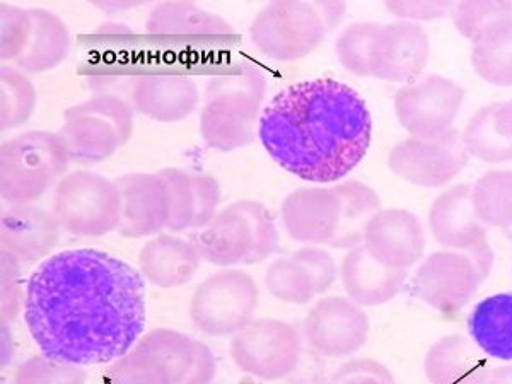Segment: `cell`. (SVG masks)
Masks as SVG:
<instances>
[{
    "mask_svg": "<svg viewBox=\"0 0 512 384\" xmlns=\"http://www.w3.org/2000/svg\"><path fill=\"white\" fill-rule=\"evenodd\" d=\"M431 57V41L419 24H381L371 52V77L410 84L417 81Z\"/></svg>",
    "mask_w": 512,
    "mask_h": 384,
    "instance_id": "cell-15",
    "label": "cell"
},
{
    "mask_svg": "<svg viewBox=\"0 0 512 384\" xmlns=\"http://www.w3.org/2000/svg\"><path fill=\"white\" fill-rule=\"evenodd\" d=\"M193 192H195V219L192 229L200 231L214 221L219 214L221 187L214 176L204 173H192Z\"/></svg>",
    "mask_w": 512,
    "mask_h": 384,
    "instance_id": "cell-43",
    "label": "cell"
},
{
    "mask_svg": "<svg viewBox=\"0 0 512 384\" xmlns=\"http://www.w3.org/2000/svg\"><path fill=\"white\" fill-rule=\"evenodd\" d=\"M485 384H512V364L492 369Z\"/></svg>",
    "mask_w": 512,
    "mask_h": 384,
    "instance_id": "cell-50",
    "label": "cell"
},
{
    "mask_svg": "<svg viewBox=\"0 0 512 384\" xmlns=\"http://www.w3.org/2000/svg\"><path fill=\"white\" fill-rule=\"evenodd\" d=\"M0 125L11 130L30 120L36 106L35 86L16 67L0 69Z\"/></svg>",
    "mask_w": 512,
    "mask_h": 384,
    "instance_id": "cell-33",
    "label": "cell"
},
{
    "mask_svg": "<svg viewBox=\"0 0 512 384\" xmlns=\"http://www.w3.org/2000/svg\"><path fill=\"white\" fill-rule=\"evenodd\" d=\"M303 342L286 321H251L231 340V357L239 371L263 381L289 378L303 355Z\"/></svg>",
    "mask_w": 512,
    "mask_h": 384,
    "instance_id": "cell-11",
    "label": "cell"
},
{
    "mask_svg": "<svg viewBox=\"0 0 512 384\" xmlns=\"http://www.w3.org/2000/svg\"><path fill=\"white\" fill-rule=\"evenodd\" d=\"M267 291L282 303L308 304L318 296L315 282L306 268L294 258H284L270 263L265 274Z\"/></svg>",
    "mask_w": 512,
    "mask_h": 384,
    "instance_id": "cell-34",
    "label": "cell"
},
{
    "mask_svg": "<svg viewBox=\"0 0 512 384\" xmlns=\"http://www.w3.org/2000/svg\"><path fill=\"white\" fill-rule=\"evenodd\" d=\"M135 38H137V35H135L132 26L123 23H115V21L101 24V26L96 28L93 35H91V40H93L94 43H99V45H125L128 41L132 43Z\"/></svg>",
    "mask_w": 512,
    "mask_h": 384,
    "instance_id": "cell-49",
    "label": "cell"
},
{
    "mask_svg": "<svg viewBox=\"0 0 512 384\" xmlns=\"http://www.w3.org/2000/svg\"><path fill=\"white\" fill-rule=\"evenodd\" d=\"M504 234H506V238L512 243V227H509L507 231H504Z\"/></svg>",
    "mask_w": 512,
    "mask_h": 384,
    "instance_id": "cell-52",
    "label": "cell"
},
{
    "mask_svg": "<svg viewBox=\"0 0 512 384\" xmlns=\"http://www.w3.org/2000/svg\"><path fill=\"white\" fill-rule=\"evenodd\" d=\"M340 198V227L332 248L355 250L364 245L369 222L381 210V198L362 181H342L333 185Z\"/></svg>",
    "mask_w": 512,
    "mask_h": 384,
    "instance_id": "cell-29",
    "label": "cell"
},
{
    "mask_svg": "<svg viewBox=\"0 0 512 384\" xmlns=\"http://www.w3.org/2000/svg\"><path fill=\"white\" fill-rule=\"evenodd\" d=\"M202 263V255L192 239L175 234H158L139 253L142 279L161 289L188 284Z\"/></svg>",
    "mask_w": 512,
    "mask_h": 384,
    "instance_id": "cell-24",
    "label": "cell"
},
{
    "mask_svg": "<svg viewBox=\"0 0 512 384\" xmlns=\"http://www.w3.org/2000/svg\"><path fill=\"white\" fill-rule=\"evenodd\" d=\"M69 152L59 134L26 132L0 149V192L7 204L30 205L64 178Z\"/></svg>",
    "mask_w": 512,
    "mask_h": 384,
    "instance_id": "cell-6",
    "label": "cell"
},
{
    "mask_svg": "<svg viewBox=\"0 0 512 384\" xmlns=\"http://www.w3.org/2000/svg\"><path fill=\"white\" fill-rule=\"evenodd\" d=\"M24 321L41 354L82 367L111 364L144 335V279L106 251H60L31 274Z\"/></svg>",
    "mask_w": 512,
    "mask_h": 384,
    "instance_id": "cell-1",
    "label": "cell"
},
{
    "mask_svg": "<svg viewBox=\"0 0 512 384\" xmlns=\"http://www.w3.org/2000/svg\"><path fill=\"white\" fill-rule=\"evenodd\" d=\"M59 222L52 212L36 205H12L2 214L0 239L2 250L19 263L45 260L60 239Z\"/></svg>",
    "mask_w": 512,
    "mask_h": 384,
    "instance_id": "cell-21",
    "label": "cell"
},
{
    "mask_svg": "<svg viewBox=\"0 0 512 384\" xmlns=\"http://www.w3.org/2000/svg\"><path fill=\"white\" fill-rule=\"evenodd\" d=\"M463 101V86L449 77L431 74L398 89L396 118L412 137L437 139L453 130Z\"/></svg>",
    "mask_w": 512,
    "mask_h": 384,
    "instance_id": "cell-12",
    "label": "cell"
},
{
    "mask_svg": "<svg viewBox=\"0 0 512 384\" xmlns=\"http://www.w3.org/2000/svg\"><path fill=\"white\" fill-rule=\"evenodd\" d=\"M120 192V224L123 238H147L168 229L169 195L158 173H128L115 180Z\"/></svg>",
    "mask_w": 512,
    "mask_h": 384,
    "instance_id": "cell-16",
    "label": "cell"
},
{
    "mask_svg": "<svg viewBox=\"0 0 512 384\" xmlns=\"http://www.w3.org/2000/svg\"><path fill=\"white\" fill-rule=\"evenodd\" d=\"M432 236L444 250L475 251L489 245V231L472 202V185H456L441 193L429 210Z\"/></svg>",
    "mask_w": 512,
    "mask_h": 384,
    "instance_id": "cell-20",
    "label": "cell"
},
{
    "mask_svg": "<svg viewBox=\"0 0 512 384\" xmlns=\"http://www.w3.org/2000/svg\"><path fill=\"white\" fill-rule=\"evenodd\" d=\"M96 6L101 7L103 11H110V9H115V11H120V9H132V7L137 6V4H96Z\"/></svg>",
    "mask_w": 512,
    "mask_h": 384,
    "instance_id": "cell-51",
    "label": "cell"
},
{
    "mask_svg": "<svg viewBox=\"0 0 512 384\" xmlns=\"http://www.w3.org/2000/svg\"><path fill=\"white\" fill-rule=\"evenodd\" d=\"M52 214L62 231L81 238H101L120 224L117 183L93 171H74L57 183Z\"/></svg>",
    "mask_w": 512,
    "mask_h": 384,
    "instance_id": "cell-9",
    "label": "cell"
},
{
    "mask_svg": "<svg viewBox=\"0 0 512 384\" xmlns=\"http://www.w3.org/2000/svg\"><path fill=\"white\" fill-rule=\"evenodd\" d=\"M472 202L485 226L502 231L512 227L511 169H492L480 176L472 187Z\"/></svg>",
    "mask_w": 512,
    "mask_h": 384,
    "instance_id": "cell-31",
    "label": "cell"
},
{
    "mask_svg": "<svg viewBox=\"0 0 512 384\" xmlns=\"http://www.w3.org/2000/svg\"><path fill=\"white\" fill-rule=\"evenodd\" d=\"M490 371L487 355L465 335L439 338L425 354L424 373L431 384H485Z\"/></svg>",
    "mask_w": 512,
    "mask_h": 384,
    "instance_id": "cell-25",
    "label": "cell"
},
{
    "mask_svg": "<svg viewBox=\"0 0 512 384\" xmlns=\"http://www.w3.org/2000/svg\"><path fill=\"white\" fill-rule=\"evenodd\" d=\"M147 35L164 45H205L233 40L234 28L226 19L193 2H163L152 7Z\"/></svg>",
    "mask_w": 512,
    "mask_h": 384,
    "instance_id": "cell-19",
    "label": "cell"
},
{
    "mask_svg": "<svg viewBox=\"0 0 512 384\" xmlns=\"http://www.w3.org/2000/svg\"><path fill=\"white\" fill-rule=\"evenodd\" d=\"M258 139L291 175L335 183L366 158L373 117L361 94L344 82H297L275 94L262 111Z\"/></svg>",
    "mask_w": 512,
    "mask_h": 384,
    "instance_id": "cell-2",
    "label": "cell"
},
{
    "mask_svg": "<svg viewBox=\"0 0 512 384\" xmlns=\"http://www.w3.org/2000/svg\"><path fill=\"white\" fill-rule=\"evenodd\" d=\"M142 76L144 74H139L130 67L103 65L99 69L89 70L86 74V82L96 96H115V98L127 99L130 103L134 86Z\"/></svg>",
    "mask_w": 512,
    "mask_h": 384,
    "instance_id": "cell-41",
    "label": "cell"
},
{
    "mask_svg": "<svg viewBox=\"0 0 512 384\" xmlns=\"http://www.w3.org/2000/svg\"><path fill=\"white\" fill-rule=\"evenodd\" d=\"M384 7L395 18L407 21V23H419V21H436V19L451 16L453 2H386Z\"/></svg>",
    "mask_w": 512,
    "mask_h": 384,
    "instance_id": "cell-46",
    "label": "cell"
},
{
    "mask_svg": "<svg viewBox=\"0 0 512 384\" xmlns=\"http://www.w3.org/2000/svg\"><path fill=\"white\" fill-rule=\"evenodd\" d=\"M470 154L463 135L451 130L437 139L410 137L391 149V173L415 187L439 188L448 185L466 168Z\"/></svg>",
    "mask_w": 512,
    "mask_h": 384,
    "instance_id": "cell-13",
    "label": "cell"
},
{
    "mask_svg": "<svg viewBox=\"0 0 512 384\" xmlns=\"http://www.w3.org/2000/svg\"><path fill=\"white\" fill-rule=\"evenodd\" d=\"M258 286L243 270L226 268L210 275L193 292L190 318L210 337H229L250 325L258 308Z\"/></svg>",
    "mask_w": 512,
    "mask_h": 384,
    "instance_id": "cell-10",
    "label": "cell"
},
{
    "mask_svg": "<svg viewBox=\"0 0 512 384\" xmlns=\"http://www.w3.org/2000/svg\"><path fill=\"white\" fill-rule=\"evenodd\" d=\"M340 198L335 188H299L289 193L280 216L289 238L308 246H332L340 227Z\"/></svg>",
    "mask_w": 512,
    "mask_h": 384,
    "instance_id": "cell-18",
    "label": "cell"
},
{
    "mask_svg": "<svg viewBox=\"0 0 512 384\" xmlns=\"http://www.w3.org/2000/svg\"><path fill=\"white\" fill-rule=\"evenodd\" d=\"M304 338L311 349L326 359H344L366 345L369 318L349 297L320 299L304 320Z\"/></svg>",
    "mask_w": 512,
    "mask_h": 384,
    "instance_id": "cell-14",
    "label": "cell"
},
{
    "mask_svg": "<svg viewBox=\"0 0 512 384\" xmlns=\"http://www.w3.org/2000/svg\"><path fill=\"white\" fill-rule=\"evenodd\" d=\"M451 18L456 31L473 41L490 24L512 19V2H460L454 4Z\"/></svg>",
    "mask_w": 512,
    "mask_h": 384,
    "instance_id": "cell-39",
    "label": "cell"
},
{
    "mask_svg": "<svg viewBox=\"0 0 512 384\" xmlns=\"http://www.w3.org/2000/svg\"><path fill=\"white\" fill-rule=\"evenodd\" d=\"M86 371L82 366L57 361L48 355H33L18 367L12 384H84Z\"/></svg>",
    "mask_w": 512,
    "mask_h": 384,
    "instance_id": "cell-38",
    "label": "cell"
},
{
    "mask_svg": "<svg viewBox=\"0 0 512 384\" xmlns=\"http://www.w3.org/2000/svg\"><path fill=\"white\" fill-rule=\"evenodd\" d=\"M205 262L217 267L255 265L279 248V229L270 210L256 200H238L192 236Z\"/></svg>",
    "mask_w": 512,
    "mask_h": 384,
    "instance_id": "cell-5",
    "label": "cell"
},
{
    "mask_svg": "<svg viewBox=\"0 0 512 384\" xmlns=\"http://www.w3.org/2000/svg\"><path fill=\"white\" fill-rule=\"evenodd\" d=\"M494 260L490 245L475 251H436L420 263L412 289L427 306L446 316L456 315L489 277Z\"/></svg>",
    "mask_w": 512,
    "mask_h": 384,
    "instance_id": "cell-8",
    "label": "cell"
},
{
    "mask_svg": "<svg viewBox=\"0 0 512 384\" xmlns=\"http://www.w3.org/2000/svg\"><path fill=\"white\" fill-rule=\"evenodd\" d=\"M330 384H396L388 367L373 359H354L338 367Z\"/></svg>",
    "mask_w": 512,
    "mask_h": 384,
    "instance_id": "cell-45",
    "label": "cell"
},
{
    "mask_svg": "<svg viewBox=\"0 0 512 384\" xmlns=\"http://www.w3.org/2000/svg\"><path fill=\"white\" fill-rule=\"evenodd\" d=\"M265 94L267 79L255 65L241 64L233 72L210 77L200 115L205 144L221 152L250 146Z\"/></svg>",
    "mask_w": 512,
    "mask_h": 384,
    "instance_id": "cell-3",
    "label": "cell"
},
{
    "mask_svg": "<svg viewBox=\"0 0 512 384\" xmlns=\"http://www.w3.org/2000/svg\"><path fill=\"white\" fill-rule=\"evenodd\" d=\"M105 383L175 384V379L159 357L134 345L130 352L111 362L105 371Z\"/></svg>",
    "mask_w": 512,
    "mask_h": 384,
    "instance_id": "cell-35",
    "label": "cell"
},
{
    "mask_svg": "<svg viewBox=\"0 0 512 384\" xmlns=\"http://www.w3.org/2000/svg\"><path fill=\"white\" fill-rule=\"evenodd\" d=\"M57 134L69 152L70 161L101 163L127 144L134 132V108L127 99L94 96L64 113Z\"/></svg>",
    "mask_w": 512,
    "mask_h": 384,
    "instance_id": "cell-7",
    "label": "cell"
},
{
    "mask_svg": "<svg viewBox=\"0 0 512 384\" xmlns=\"http://www.w3.org/2000/svg\"><path fill=\"white\" fill-rule=\"evenodd\" d=\"M292 258L301 263L306 268V272L311 275L318 296L332 289L337 280L338 268L328 251L316 248V246H306V248L297 250Z\"/></svg>",
    "mask_w": 512,
    "mask_h": 384,
    "instance_id": "cell-44",
    "label": "cell"
},
{
    "mask_svg": "<svg viewBox=\"0 0 512 384\" xmlns=\"http://www.w3.org/2000/svg\"><path fill=\"white\" fill-rule=\"evenodd\" d=\"M158 176L168 188L169 216L168 231L183 233L192 229L195 219V192H193L192 173L180 168L159 169Z\"/></svg>",
    "mask_w": 512,
    "mask_h": 384,
    "instance_id": "cell-37",
    "label": "cell"
},
{
    "mask_svg": "<svg viewBox=\"0 0 512 384\" xmlns=\"http://www.w3.org/2000/svg\"><path fill=\"white\" fill-rule=\"evenodd\" d=\"M31 28L30 43L23 55L16 60L19 69L41 74L55 69L69 55L70 33L64 21L47 9H30Z\"/></svg>",
    "mask_w": 512,
    "mask_h": 384,
    "instance_id": "cell-28",
    "label": "cell"
},
{
    "mask_svg": "<svg viewBox=\"0 0 512 384\" xmlns=\"http://www.w3.org/2000/svg\"><path fill=\"white\" fill-rule=\"evenodd\" d=\"M379 23H354L342 31L335 43L338 62L359 77L371 76V52L378 36Z\"/></svg>",
    "mask_w": 512,
    "mask_h": 384,
    "instance_id": "cell-36",
    "label": "cell"
},
{
    "mask_svg": "<svg viewBox=\"0 0 512 384\" xmlns=\"http://www.w3.org/2000/svg\"><path fill=\"white\" fill-rule=\"evenodd\" d=\"M364 246L374 260L386 267L408 270L424 256L427 238L414 212L381 209L367 226Z\"/></svg>",
    "mask_w": 512,
    "mask_h": 384,
    "instance_id": "cell-17",
    "label": "cell"
},
{
    "mask_svg": "<svg viewBox=\"0 0 512 384\" xmlns=\"http://www.w3.org/2000/svg\"><path fill=\"white\" fill-rule=\"evenodd\" d=\"M472 65L483 81L512 86V19L490 24L472 41Z\"/></svg>",
    "mask_w": 512,
    "mask_h": 384,
    "instance_id": "cell-30",
    "label": "cell"
},
{
    "mask_svg": "<svg viewBox=\"0 0 512 384\" xmlns=\"http://www.w3.org/2000/svg\"><path fill=\"white\" fill-rule=\"evenodd\" d=\"M217 364L214 352L202 344H195V359L187 376L181 379L178 384H212L216 379Z\"/></svg>",
    "mask_w": 512,
    "mask_h": 384,
    "instance_id": "cell-48",
    "label": "cell"
},
{
    "mask_svg": "<svg viewBox=\"0 0 512 384\" xmlns=\"http://www.w3.org/2000/svg\"><path fill=\"white\" fill-rule=\"evenodd\" d=\"M340 277L350 301L361 308H374L390 303L402 292L407 270L386 267L362 245L344 256Z\"/></svg>",
    "mask_w": 512,
    "mask_h": 384,
    "instance_id": "cell-23",
    "label": "cell"
},
{
    "mask_svg": "<svg viewBox=\"0 0 512 384\" xmlns=\"http://www.w3.org/2000/svg\"><path fill=\"white\" fill-rule=\"evenodd\" d=\"M238 384H258V383H253V381H243V383H238Z\"/></svg>",
    "mask_w": 512,
    "mask_h": 384,
    "instance_id": "cell-53",
    "label": "cell"
},
{
    "mask_svg": "<svg viewBox=\"0 0 512 384\" xmlns=\"http://www.w3.org/2000/svg\"><path fill=\"white\" fill-rule=\"evenodd\" d=\"M466 325L483 354L512 362V292L494 294L475 304Z\"/></svg>",
    "mask_w": 512,
    "mask_h": 384,
    "instance_id": "cell-27",
    "label": "cell"
},
{
    "mask_svg": "<svg viewBox=\"0 0 512 384\" xmlns=\"http://www.w3.org/2000/svg\"><path fill=\"white\" fill-rule=\"evenodd\" d=\"M2 326H9L18 320L21 311V268L19 262L7 251L2 250Z\"/></svg>",
    "mask_w": 512,
    "mask_h": 384,
    "instance_id": "cell-42",
    "label": "cell"
},
{
    "mask_svg": "<svg viewBox=\"0 0 512 384\" xmlns=\"http://www.w3.org/2000/svg\"><path fill=\"white\" fill-rule=\"evenodd\" d=\"M30 11L11 4H0V57L2 60H18L30 43Z\"/></svg>",
    "mask_w": 512,
    "mask_h": 384,
    "instance_id": "cell-40",
    "label": "cell"
},
{
    "mask_svg": "<svg viewBox=\"0 0 512 384\" xmlns=\"http://www.w3.org/2000/svg\"><path fill=\"white\" fill-rule=\"evenodd\" d=\"M461 135L472 158L489 164L512 161V99L482 106Z\"/></svg>",
    "mask_w": 512,
    "mask_h": 384,
    "instance_id": "cell-26",
    "label": "cell"
},
{
    "mask_svg": "<svg viewBox=\"0 0 512 384\" xmlns=\"http://www.w3.org/2000/svg\"><path fill=\"white\" fill-rule=\"evenodd\" d=\"M345 11L342 2H272L253 19L251 41L268 59L296 62L320 47Z\"/></svg>",
    "mask_w": 512,
    "mask_h": 384,
    "instance_id": "cell-4",
    "label": "cell"
},
{
    "mask_svg": "<svg viewBox=\"0 0 512 384\" xmlns=\"http://www.w3.org/2000/svg\"><path fill=\"white\" fill-rule=\"evenodd\" d=\"M197 84L181 74H144L134 86L130 105L156 122H181L197 110Z\"/></svg>",
    "mask_w": 512,
    "mask_h": 384,
    "instance_id": "cell-22",
    "label": "cell"
},
{
    "mask_svg": "<svg viewBox=\"0 0 512 384\" xmlns=\"http://www.w3.org/2000/svg\"><path fill=\"white\" fill-rule=\"evenodd\" d=\"M195 344L197 340H193L185 333L169 330V328H156L144 333L135 347L159 357L164 362V366L168 367L169 373L175 379V384H178L192 367L195 359Z\"/></svg>",
    "mask_w": 512,
    "mask_h": 384,
    "instance_id": "cell-32",
    "label": "cell"
},
{
    "mask_svg": "<svg viewBox=\"0 0 512 384\" xmlns=\"http://www.w3.org/2000/svg\"><path fill=\"white\" fill-rule=\"evenodd\" d=\"M330 378L326 373L325 362L318 352L311 349L303 350L301 361L297 364L296 371L289 376L291 384H330Z\"/></svg>",
    "mask_w": 512,
    "mask_h": 384,
    "instance_id": "cell-47",
    "label": "cell"
}]
</instances>
